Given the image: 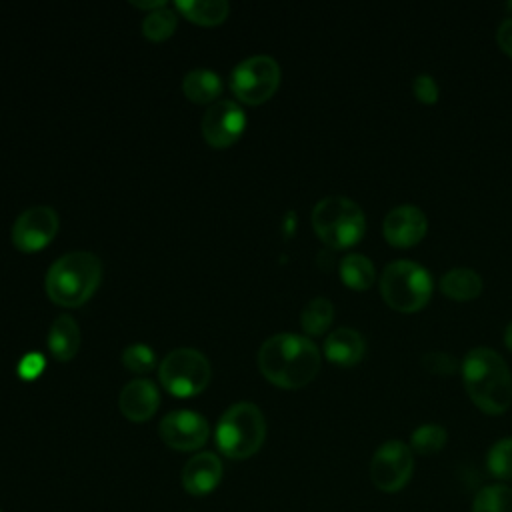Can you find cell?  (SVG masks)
<instances>
[{"instance_id":"30","label":"cell","mask_w":512,"mask_h":512,"mask_svg":"<svg viewBox=\"0 0 512 512\" xmlns=\"http://www.w3.org/2000/svg\"><path fill=\"white\" fill-rule=\"evenodd\" d=\"M496 42H498L500 50L512 58V18H506L500 22V26L496 30Z\"/></svg>"},{"instance_id":"6","label":"cell","mask_w":512,"mask_h":512,"mask_svg":"<svg viewBox=\"0 0 512 512\" xmlns=\"http://www.w3.org/2000/svg\"><path fill=\"white\" fill-rule=\"evenodd\" d=\"M380 296L392 310L418 312L432 296V276L412 260H394L380 276Z\"/></svg>"},{"instance_id":"3","label":"cell","mask_w":512,"mask_h":512,"mask_svg":"<svg viewBox=\"0 0 512 512\" xmlns=\"http://www.w3.org/2000/svg\"><path fill=\"white\" fill-rule=\"evenodd\" d=\"M102 278V264L96 254L88 250H74L62 254L46 272V292L52 302L60 306L84 304Z\"/></svg>"},{"instance_id":"29","label":"cell","mask_w":512,"mask_h":512,"mask_svg":"<svg viewBox=\"0 0 512 512\" xmlns=\"http://www.w3.org/2000/svg\"><path fill=\"white\" fill-rule=\"evenodd\" d=\"M412 94L418 102L422 104H436L438 102V96H440V90H438V84L436 80L430 76V74H420L412 80Z\"/></svg>"},{"instance_id":"1","label":"cell","mask_w":512,"mask_h":512,"mask_svg":"<svg viewBox=\"0 0 512 512\" xmlns=\"http://www.w3.org/2000/svg\"><path fill=\"white\" fill-rule=\"evenodd\" d=\"M258 368L266 380L280 388H302L320 370V350L308 336L280 332L262 342Z\"/></svg>"},{"instance_id":"26","label":"cell","mask_w":512,"mask_h":512,"mask_svg":"<svg viewBox=\"0 0 512 512\" xmlns=\"http://www.w3.org/2000/svg\"><path fill=\"white\" fill-rule=\"evenodd\" d=\"M486 468L496 480H512V438L492 444L486 456Z\"/></svg>"},{"instance_id":"10","label":"cell","mask_w":512,"mask_h":512,"mask_svg":"<svg viewBox=\"0 0 512 512\" xmlns=\"http://www.w3.org/2000/svg\"><path fill=\"white\" fill-rule=\"evenodd\" d=\"M160 438L166 446L174 450H198L206 444L210 426L206 418L194 410H172L168 412L158 426Z\"/></svg>"},{"instance_id":"25","label":"cell","mask_w":512,"mask_h":512,"mask_svg":"<svg viewBox=\"0 0 512 512\" xmlns=\"http://www.w3.org/2000/svg\"><path fill=\"white\" fill-rule=\"evenodd\" d=\"M178 24V16L174 10H170L168 6H162L158 10H152L144 16L142 20V32L146 38L150 40H164L168 36H172V32L176 30Z\"/></svg>"},{"instance_id":"19","label":"cell","mask_w":512,"mask_h":512,"mask_svg":"<svg viewBox=\"0 0 512 512\" xmlns=\"http://www.w3.org/2000/svg\"><path fill=\"white\" fill-rule=\"evenodd\" d=\"M440 290L456 302H468L480 296L482 278L472 268H452L442 276Z\"/></svg>"},{"instance_id":"12","label":"cell","mask_w":512,"mask_h":512,"mask_svg":"<svg viewBox=\"0 0 512 512\" xmlns=\"http://www.w3.org/2000/svg\"><path fill=\"white\" fill-rule=\"evenodd\" d=\"M246 126V114L234 100H216L202 116L200 130L206 142L214 148L234 144Z\"/></svg>"},{"instance_id":"27","label":"cell","mask_w":512,"mask_h":512,"mask_svg":"<svg viewBox=\"0 0 512 512\" xmlns=\"http://www.w3.org/2000/svg\"><path fill=\"white\" fill-rule=\"evenodd\" d=\"M122 364L132 370V372H150L156 364V356H154V350L142 342H136V344H130L124 348L122 352Z\"/></svg>"},{"instance_id":"31","label":"cell","mask_w":512,"mask_h":512,"mask_svg":"<svg viewBox=\"0 0 512 512\" xmlns=\"http://www.w3.org/2000/svg\"><path fill=\"white\" fill-rule=\"evenodd\" d=\"M42 366H44L42 356H38V354H28V356H24L22 362H20V376H22V378H34L36 374L42 372Z\"/></svg>"},{"instance_id":"5","label":"cell","mask_w":512,"mask_h":512,"mask_svg":"<svg viewBox=\"0 0 512 512\" xmlns=\"http://www.w3.org/2000/svg\"><path fill=\"white\" fill-rule=\"evenodd\" d=\"M264 438L266 420L262 410L252 402L232 404L216 424V446L232 460L254 456L264 444Z\"/></svg>"},{"instance_id":"8","label":"cell","mask_w":512,"mask_h":512,"mask_svg":"<svg viewBox=\"0 0 512 512\" xmlns=\"http://www.w3.org/2000/svg\"><path fill=\"white\" fill-rule=\"evenodd\" d=\"M280 64L268 54L244 58L230 72V88L234 96L248 104L266 102L280 86Z\"/></svg>"},{"instance_id":"32","label":"cell","mask_w":512,"mask_h":512,"mask_svg":"<svg viewBox=\"0 0 512 512\" xmlns=\"http://www.w3.org/2000/svg\"><path fill=\"white\" fill-rule=\"evenodd\" d=\"M132 4L138 8H150V10H158V8L166 6L164 0H132Z\"/></svg>"},{"instance_id":"33","label":"cell","mask_w":512,"mask_h":512,"mask_svg":"<svg viewBox=\"0 0 512 512\" xmlns=\"http://www.w3.org/2000/svg\"><path fill=\"white\" fill-rule=\"evenodd\" d=\"M504 342H506V348L512 350V322L506 326V332H504Z\"/></svg>"},{"instance_id":"14","label":"cell","mask_w":512,"mask_h":512,"mask_svg":"<svg viewBox=\"0 0 512 512\" xmlns=\"http://www.w3.org/2000/svg\"><path fill=\"white\" fill-rule=\"evenodd\" d=\"M160 404V392L152 380L136 378L124 384L118 396L120 412L132 422H146L154 416Z\"/></svg>"},{"instance_id":"35","label":"cell","mask_w":512,"mask_h":512,"mask_svg":"<svg viewBox=\"0 0 512 512\" xmlns=\"http://www.w3.org/2000/svg\"><path fill=\"white\" fill-rule=\"evenodd\" d=\"M0 512H2V510H0Z\"/></svg>"},{"instance_id":"4","label":"cell","mask_w":512,"mask_h":512,"mask_svg":"<svg viewBox=\"0 0 512 512\" xmlns=\"http://www.w3.org/2000/svg\"><path fill=\"white\" fill-rule=\"evenodd\" d=\"M310 218L318 238L334 250L358 244L366 232V216L362 208L346 196L332 194L318 200Z\"/></svg>"},{"instance_id":"9","label":"cell","mask_w":512,"mask_h":512,"mask_svg":"<svg viewBox=\"0 0 512 512\" xmlns=\"http://www.w3.org/2000/svg\"><path fill=\"white\" fill-rule=\"evenodd\" d=\"M414 452L400 440H388L380 444L370 460V480L386 494L400 492L412 478Z\"/></svg>"},{"instance_id":"22","label":"cell","mask_w":512,"mask_h":512,"mask_svg":"<svg viewBox=\"0 0 512 512\" xmlns=\"http://www.w3.org/2000/svg\"><path fill=\"white\" fill-rule=\"evenodd\" d=\"M332 318H334L332 302L324 296H316L302 308L300 324L306 334L318 336L326 332V328L332 324Z\"/></svg>"},{"instance_id":"15","label":"cell","mask_w":512,"mask_h":512,"mask_svg":"<svg viewBox=\"0 0 512 512\" xmlns=\"http://www.w3.org/2000/svg\"><path fill=\"white\" fill-rule=\"evenodd\" d=\"M180 480L188 494L206 496L222 480V462L214 452H198L184 464Z\"/></svg>"},{"instance_id":"20","label":"cell","mask_w":512,"mask_h":512,"mask_svg":"<svg viewBox=\"0 0 512 512\" xmlns=\"http://www.w3.org/2000/svg\"><path fill=\"white\" fill-rule=\"evenodd\" d=\"M176 8L192 22L212 26L228 16L230 4L226 0H176Z\"/></svg>"},{"instance_id":"24","label":"cell","mask_w":512,"mask_h":512,"mask_svg":"<svg viewBox=\"0 0 512 512\" xmlns=\"http://www.w3.org/2000/svg\"><path fill=\"white\" fill-rule=\"evenodd\" d=\"M472 512H512V488L506 484H488L478 490Z\"/></svg>"},{"instance_id":"7","label":"cell","mask_w":512,"mask_h":512,"mask_svg":"<svg viewBox=\"0 0 512 512\" xmlns=\"http://www.w3.org/2000/svg\"><path fill=\"white\" fill-rule=\"evenodd\" d=\"M210 362L196 348H174L158 368L160 382L174 396H194L210 382Z\"/></svg>"},{"instance_id":"34","label":"cell","mask_w":512,"mask_h":512,"mask_svg":"<svg viewBox=\"0 0 512 512\" xmlns=\"http://www.w3.org/2000/svg\"><path fill=\"white\" fill-rule=\"evenodd\" d=\"M508 8H510V10H512V2H510V4H508Z\"/></svg>"},{"instance_id":"28","label":"cell","mask_w":512,"mask_h":512,"mask_svg":"<svg viewBox=\"0 0 512 512\" xmlns=\"http://www.w3.org/2000/svg\"><path fill=\"white\" fill-rule=\"evenodd\" d=\"M422 366L438 376H450L458 370L456 360L446 352H426L422 356Z\"/></svg>"},{"instance_id":"16","label":"cell","mask_w":512,"mask_h":512,"mask_svg":"<svg viewBox=\"0 0 512 512\" xmlns=\"http://www.w3.org/2000/svg\"><path fill=\"white\" fill-rule=\"evenodd\" d=\"M324 354L332 364L338 366H354L366 354V342L362 334L354 328H336L324 340Z\"/></svg>"},{"instance_id":"11","label":"cell","mask_w":512,"mask_h":512,"mask_svg":"<svg viewBox=\"0 0 512 512\" xmlns=\"http://www.w3.org/2000/svg\"><path fill=\"white\" fill-rule=\"evenodd\" d=\"M58 232V214L50 206H30L18 214L12 226V242L22 252L44 248Z\"/></svg>"},{"instance_id":"18","label":"cell","mask_w":512,"mask_h":512,"mask_svg":"<svg viewBox=\"0 0 512 512\" xmlns=\"http://www.w3.org/2000/svg\"><path fill=\"white\" fill-rule=\"evenodd\" d=\"M182 92L192 102H198V104L212 102L214 104V100L222 92V78L214 70L194 68L184 74Z\"/></svg>"},{"instance_id":"17","label":"cell","mask_w":512,"mask_h":512,"mask_svg":"<svg viewBox=\"0 0 512 512\" xmlns=\"http://www.w3.org/2000/svg\"><path fill=\"white\" fill-rule=\"evenodd\" d=\"M80 348V328L76 320L68 314L54 318L48 332V350L60 362L72 360Z\"/></svg>"},{"instance_id":"13","label":"cell","mask_w":512,"mask_h":512,"mask_svg":"<svg viewBox=\"0 0 512 512\" xmlns=\"http://www.w3.org/2000/svg\"><path fill=\"white\" fill-rule=\"evenodd\" d=\"M428 232L426 214L412 204H402L392 208L382 222V234L386 242L394 248H412Z\"/></svg>"},{"instance_id":"21","label":"cell","mask_w":512,"mask_h":512,"mask_svg":"<svg viewBox=\"0 0 512 512\" xmlns=\"http://www.w3.org/2000/svg\"><path fill=\"white\" fill-rule=\"evenodd\" d=\"M340 278L352 290H368L374 284V264L362 254H348L340 260Z\"/></svg>"},{"instance_id":"2","label":"cell","mask_w":512,"mask_h":512,"mask_svg":"<svg viewBox=\"0 0 512 512\" xmlns=\"http://www.w3.org/2000/svg\"><path fill=\"white\" fill-rule=\"evenodd\" d=\"M462 382L468 398L484 414H504L512 404V374L504 358L492 348H472L462 366Z\"/></svg>"},{"instance_id":"23","label":"cell","mask_w":512,"mask_h":512,"mask_svg":"<svg viewBox=\"0 0 512 512\" xmlns=\"http://www.w3.org/2000/svg\"><path fill=\"white\" fill-rule=\"evenodd\" d=\"M448 442V432L440 424H422L410 434V450L420 456L438 454Z\"/></svg>"}]
</instances>
